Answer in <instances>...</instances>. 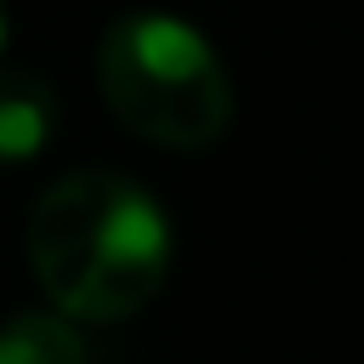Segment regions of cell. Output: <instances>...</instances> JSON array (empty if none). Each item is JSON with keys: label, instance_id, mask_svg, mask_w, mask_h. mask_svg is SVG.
I'll return each mask as SVG.
<instances>
[{"label": "cell", "instance_id": "obj_1", "mask_svg": "<svg viewBox=\"0 0 364 364\" xmlns=\"http://www.w3.org/2000/svg\"><path fill=\"white\" fill-rule=\"evenodd\" d=\"M28 267L74 324L142 313L171 273V222L159 199L119 171H68L28 210Z\"/></svg>", "mask_w": 364, "mask_h": 364}, {"label": "cell", "instance_id": "obj_2", "mask_svg": "<svg viewBox=\"0 0 364 364\" xmlns=\"http://www.w3.org/2000/svg\"><path fill=\"white\" fill-rule=\"evenodd\" d=\"M97 85L114 119L154 148L199 154L233 125V80L176 11H119L97 40Z\"/></svg>", "mask_w": 364, "mask_h": 364}, {"label": "cell", "instance_id": "obj_3", "mask_svg": "<svg viewBox=\"0 0 364 364\" xmlns=\"http://www.w3.org/2000/svg\"><path fill=\"white\" fill-rule=\"evenodd\" d=\"M57 136V91L28 68H0V165H28Z\"/></svg>", "mask_w": 364, "mask_h": 364}, {"label": "cell", "instance_id": "obj_4", "mask_svg": "<svg viewBox=\"0 0 364 364\" xmlns=\"http://www.w3.org/2000/svg\"><path fill=\"white\" fill-rule=\"evenodd\" d=\"M0 364H85V341L68 313L23 307L0 324Z\"/></svg>", "mask_w": 364, "mask_h": 364}, {"label": "cell", "instance_id": "obj_5", "mask_svg": "<svg viewBox=\"0 0 364 364\" xmlns=\"http://www.w3.org/2000/svg\"><path fill=\"white\" fill-rule=\"evenodd\" d=\"M6 34H11V28H6V0H0V51H6Z\"/></svg>", "mask_w": 364, "mask_h": 364}]
</instances>
